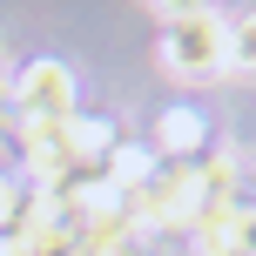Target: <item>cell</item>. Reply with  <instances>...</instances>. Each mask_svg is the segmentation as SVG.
Segmentation results:
<instances>
[{
    "instance_id": "1",
    "label": "cell",
    "mask_w": 256,
    "mask_h": 256,
    "mask_svg": "<svg viewBox=\"0 0 256 256\" xmlns=\"http://www.w3.org/2000/svg\"><path fill=\"white\" fill-rule=\"evenodd\" d=\"M162 68L176 81H216L222 74V14L216 7L162 14Z\"/></svg>"
},
{
    "instance_id": "2",
    "label": "cell",
    "mask_w": 256,
    "mask_h": 256,
    "mask_svg": "<svg viewBox=\"0 0 256 256\" xmlns=\"http://www.w3.org/2000/svg\"><path fill=\"white\" fill-rule=\"evenodd\" d=\"M14 108L27 128H54L74 115V74L61 61H34L27 74H14Z\"/></svg>"
},
{
    "instance_id": "3",
    "label": "cell",
    "mask_w": 256,
    "mask_h": 256,
    "mask_svg": "<svg viewBox=\"0 0 256 256\" xmlns=\"http://www.w3.org/2000/svg\"><path fill=\"white\" fill-rule=\"evenodd\" d=\"M102 168H108V189H115V196H135V189H148V182H155L162 155H155V142H115Z\"/></svg>"
},
{
    "instance_id": "4",
    "label": "cell",
    "mask_w": 256,
    "mask_h": 256,
    "mask_svg": "<svg viewBox=\"0 0 256 256\" xmlns=\"http://www.w3.org/2000/svg\"><path fill=\"white\" fill-rule=\"evenodd\" d=\"M209 142V122L196 115V108H162V122H155V155H196Z\"/></svg>"
},
{
    "instance_id": "5",
    "label": "cell",
    "mask_w": 256,
    "mask_h": 256,
    "mask_svg": "<svg viewBox=\"0 0 256 256\" xmlns=\"http://www.w3.org/2000/svg\"><path fill=\"white\" fill-rule=\"evenodd\" d=\"M222 68H236V74H256V7L222 20Z\"/></svg>"
},
{
    "instance_id": "6",
    "label": "cell",
    "mask_w": 256,
    "mask_h": 256,
    "mask_svg": "<svg viewBox=\"0 0 256 256\" xmlns=\"http://www.w3.org/2000/svg\"><path fill=\"white\" fill-rule=\"evenodd\" d=\"M14 230H20V182L0 176V236H14Z\"/></svg>"
},
{
    "instance_id": "7",
    "label": "cell",
    "mask_w": 256,
    "mask_h": 256,
    "mask_svg": "<svg viewBox=\"0 0 256 256\" xmlns=\"http://www.w3.org/2000/svg\"><path fill=\"white\" fill-rule=\"evenodd\" d=\"M0 102H14V74H7V68H0Z\"/></svg>"
}]
</instances>
